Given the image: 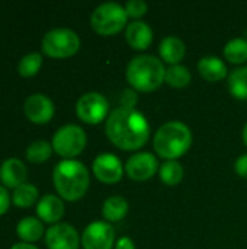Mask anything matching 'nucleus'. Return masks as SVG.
I'll return each mask as SVG.
<instances>
[{"mask_svg": "<svg viewBox=\"0 0 247 249\" xmlns=\"http://www.w3.org/2000/svg\"><path fill=\"white\" fill-rule=\"evenodd\" d=\"M159 53H160V57L165 63L175 66V64H179V61L185 57L186 47L181 38H178L175 35H169V36L162 39L160 47H159Z\"/></svg>", "mask_w": 247, "mask_h": 249, "instance_id": "obj_17", "label": "nucleus"}, {"mask_svg": "<svg viewBox=\"0 0 247 249\" xmlns=\"http://www.w3.org/2000/svg\"><path fill=\"white\" fill-rule=\"evenodd\" d=\"M86 133L76 124H67L58 128L52 137V149L63 158L71 159L79 156L86 147Z\"/></svg>", "mask_w": 247, "mask_h": 249, "instance_id": "obj_7", "label": "nucleus"}, {"mask_svg": "<svg viewBox=\"0 0 247 249\" xmlns=\"http://www.w3.org/2000/svg\"><path fill=\"white\" fill-rule=\"evenodd\" d=\"M224 57L233 64H242L247 61V39L233 38L224 47Z\"/></svg>", "mask_w": 247, "mask_h": 249, "instance_id": "obj_22", "label": "nucleus"}, {"mask_svg": "<svg viewBox=\"0 0 247 249\" xmlns=\"http://www.w3.org/2000/svg\"><path fill=\"white\" fill-rule=\"evenodd\" d=\"M127 19L128 15L124 6L115 1H106L93 10L90 16V25L96 34L109 36L122 31L127 25Z\"/></svg>", "mask_w": 247, "mask_h": 249, "instance_id": "obj_5", "label": "nucleus"}, {"mask_svg": "<svg viewBox=\"0 0 247 249\" xmlns=\"http://www.w3.org/2000/svg\"><path fill=\"white\" fill-rule=\"evenodd\" d=\"M52 181L57 193L67 201L80 200L89 188V172L87 168L73 159H64L54 168Z\"/></svg>", "mask_w": 247, "mask_h": 249, "instance_id": "obj_2", "label": "nucleus"}, {"mask_svg": "<svg viewBox=\"0 0 247 249\" xmlns=\"http://www.w3.org/2000/svg\"><path fill=\"white\" fill-rule=\"evenodd\" d=\"M159 177L165 185H178L183 178V168L176 160H166L159 169Z\"/></svg>", "mask_w": 247, "mask_h": 249, "instance_id": "obj_23", "label": "nucleus"}, {"mask_svg": "<svg viewBox=\"0 0 247 249\" xmlns=\"http://www.w3.org/2000/svg\"><path fill=\"white\" fill-rule=\"evenodd\" d=\"M125 76L134 90L153 92L163 85L166 69L160 58L150 54H141L128 63Z\"/></svg>", "mask_w": 247, "mask_h": 249, "instance_id": "obj_3", "label": "nucleus"}, {"mask_svg": "<svg viewBox=\"0 0 247 249\" xmlns=\"http://www.w3.org/2000/svg\"><path fill=\"white\" fill-rule=\"evenodd\" d=\"M115 249H135V245H134L132 239L124 236V238L118 239V242L115 245Z\"/></svg>", "mask_w": 247, "mask_h": 249, "instance_id": "obj_32", "label": "nucleus"}, {"mask_svg": "<svg viewBox=\"0 0 247 249\" xmlns=\"http://www.w3.org/2000/svg\"><path fill=\"white\" fill-rule=\"evenodd\" d=\"M124 9H125L127 15L130 18L138 19V18H141V16H144L147 13L148 6H147V3L144 0H130V1L125 3Z\"/></svg>", "mask_w": 247, "mask_h": 249, "instance_id": "obj_28", "label": "nucleus"}, {"mask_svg": "<svg viewBox=\"0 0 247 249\" xmlns=\"http://www.w3.org/2000/svg\"><path fill=\"white\" fill-rule=\"evenodd\" d=\"M192 144L191 128L181 121H169L163 124L154 134V152L163 159L176 160L183 156Z\"/></svg>", "mask_w": 247, "mask_h": 249, "instance_id": "obj_4", "label": "nucleus"}, {"mask_svg": "<svg viewBox=\"0 0 247 249\" xmlns=\"http://www.w3.org/2000/svg\"><path fill=\"white\" fill-rule=\"evenodd\" d=\"M80 48L79 35L68 28H55L48 31L42 38V50L52 58H67L74 55Z\"/></svg>", "mask_w": 247, "mask_h": 249, "instance_id": "obj_6", "label": "nucleus"}, {"mask_svg": "<svg viewBox=\"0 0 247 249\" xmlns=\"http://www.w3.org/2000/svg\"><path fill=\"white\" fill-rule=\"evenodd\" d=\"M128 209H130V204L124 197L114 196V197H109L103 203L102 214H103L105 220H108L111 223H116V222H121L127 216Z\"/></svg>", "mask_w": 247, "mask_h": 249, "instance_id": "obj_19", "label": "nucleus"}, {"mask_svg": "<svg viewBox=\"0 0 247 249\" xmlns=\"http://www.w3.org/2000/svg\"><path fill=\"white\" fill-rule=\"evenodd\" d=\"M109 104L106 98L99 92H87L79 98L76 104L77 117L87 124H99L108 115Z\"/></svg>", "mask_w": 247, "mask_h": 249, "instance_id": "obj_8", "label": "nucleus"}, {"mask_svg": "<svg viewBox=\"0 0 247 249\" xmlns=\"http://www.w3.org/2000/svg\"><path fill=\"white\" fill-rule=\"evenodd\" d=\"M125 39L134 50H147L153 42V29L143 20H134L127 25Z\"/></svg>", "mask_w": 247, "mask_h": 249, "instance_id": "obj_14", "label": "nucleus"}, {"mask_svg": "<svg viewBox=\"0 0 247 249\" xmlns=\"http://www.w3.org/2000/svg\"><path fill=\"white\" fill-rule=\"evenodd\" d=\"M234 169H236V172H237L239 177L246 178L247 179V153L246 155H242V156L236 160Z\"/></svg>", "mask_w": 247, "mask_h": 249, "instance_id": "obj_30", "label": "nucleus"}, {"mask_svg": "<svg viewBox=\"0 0 247 249\" xmlns=\"http://www.w3.org/2000/svg\"><path fill=\"white\" fill-rule=\"evenodd\" d=\"M95 177L103 182V184H115L122 178L124 166L121 163V159L111 153H102L99 155L92 165Z\"/></svg>", "mask_w": 247, "mask_h": 249, "instance_id": "obj_12", "label": "nucleus"}, {"mask_svg": "<svg viewBox=\"0 0 247 249\" xmlns=\"http://www.w3.org/2000/svg\"><path fill=\"white\" fill-rule=\"evenodd\" d=\"M105 133L111 143L122 150H137L150 137V125L146 117L134 108H116L108 120Z\"/></svg>", "mask_w": 247, "mask_h": 249, "instance_id": "obj_1", "label": "nucleus"}, {"mask_svg": "<svg viewBox=\"0 0 247 249\" xmlns=\"http://www.w3.org/2000/svg\"><path fill=\"white\" fill-rule=\"evenodd\" d=\"M137 92L134 89H125L119 98L122 108H134V105L137 104Z\"/></svg>", "mask_w": 247, "mask_h": 249, "instance_id": "obj_29", "label": "nucleus"}, {"mask_svg": "<svg viewBox=\"0 0 247 249\" xmlns=\"http://www.w3.org/2000/svg\"><path fill=\"white\" fill-rule=\"evenodd\" d=\"M229 90L234 98L247 101V66L239 67L229 74Z\"/></svg>", "mask_w": 247, "mask_h": 249, "instance_id": "obj_21", "label": "nucleus"}, {"mask_svg": "<svg viewBox=\"0 0 247 249\" xmlns=\"http://www.w3.org/2000/svg\"><path fill=\"white\" fill-rule=\"evenodd\" d=\"M17 236L23 239L25 242H33L38 241L44 233L42 222L36 217H23L17 226H16Z\"/></svg>", "mask_w": 247, "mask_h": 249, "instance_id": "obj_20", "label": "nucleus"}, {"mask_svg": "<svg viewBox=\"0 0 247 249\" xmlns=\"http://www.w3.org/2000/svg\"><path fill=\"white\" fill-rule=\"evenodd\" d=\"M159 169V162L156 156L148 152H140L130 156L125 162L124 171L128 178L134 181H147L153 178V175Z\"/></svg>", "mask_w": 247, "mask_h": 249, "instance_id": "obj_10", "label": "nucleus"}, {"mask_svg": "<svg viewBox=\"0 0 247 249\" xmlns=\"http://www.w3.org/2000/svg\"><path fill=\"white\" fill-rule=\"evenodd\" d=\"M10 249H38L35 245H31V244H28V242H17V244H15L13 247Z\"/></svg>", "mask_w": 247, "mask_h": 249, "instance_id": "obj_33", "label": "nucleus"}, {"mask_svg": "<svg viewBox=\"0 0 247 249\" xmlns=\"http://www.w3.org/2000/svg\"><path fill=\"white\" fill-rule=\"evenodd\" d=\"M114 244L115 231L106 222L90 223L82 235L83 249H112Z\"/></svg>", "mask_w": 247, "mask_h": 249, "instance_id": "obj_9", "label": "nucleus"}, {"mask_svg": "<svg viewBox=\"0 0 247 249\" xmlns=\"http://www.w3.org/2000/svg\"><path fill=\"white\" fill-rule=\"evenodd\" d=\"M38 198V188L32 184H22L13 191V203L17 207H29Z\"/></svg>", "mask_w": 247, "mask_h": 249, "instance_id": "obj_25", "label": "nucleus"}, {"mask_svg": "<svg viewBox=\"0 0 247 249\" xmlns=\"http://www.w3.org/2000/svg\"><path fill=\"white\" fill-rule=\"evenodd\" d=\"M48 249H79L80 238L77 231L68 223H55L45 233Z\"/></svg>", "mask_w": 247, "mask_h": 249, "instance_id": "obj_11", "label": "nucleus"}, {"mask_svg": "<svg viewBox=\"0 0 247 249\" xmlns=\"http://www.w3.org/2000/svg\"><path fill=\"white\" fill-rule=\"evenodd\" d=\"M54 111L55 108L52 101L42 93H33L25 101V114L35 124L48 123L52 118Z\"/></svg>", "mask_w": 247, "mask_h": 249, "instance_id": "obj_13", "label": "nucleus"}, {"mask_svg": "<svg viewBox=\"0 0 247 249\" xmlns=\"http://www.w3.org/2000/svg\"><path fill=\"white\" fill-rule=\"evenodd\" d=\"M165 82L172 88H185L191 83V71L182 64L170 66L166 69Z\"/></svg>", "mask_w": 247, "mask_h": 249, "instance_id": "obj_24", "label": "nucleus"}, {"mask_svg": "<svg viewBox=\"0 0 247 249\" xmlns=\"http://www.w3.org/2000/svg\"><path fill=\"white\" fill-rule=\"evenodd\" d=\"M243 142H245V144L247 146V123L245 124V127H243Z\"/></svg>", "mask_w": 247, "mask_h": 249, "instance_id": "obj_34", "label": "nucleus"}, {"mask_svg": "<svg viewBox=\"0 0 247 249\" xmlns=\"http://www.w3.org/2000/svg\"><path fill=\"white\" fill-rule=\"evenodd\" d=\"M198 71L207 82H220L227 76V66L217 55H205L198 61Z\"/></svg>", "mask_w": 247, "mask_h": 249, "instance_id": "obj_18", "label": "nucleus"}, {"mask_svg": "<svg viewBox=\"0 0 247 249\" xmlns=\"http://www.w3.org/2000/svg\"><path fill=\"white\" fill-rule=\"evenodd\" d=\"M36 213L42 222L55 223L64 214V204H63L61 198H58L57 196L47 194L39 200V203L36 206Z\"/></svg>", "mask_w": 247, "mask_h": 249, "instance_id": "obj_16", "label": "nucleus"}, {"mask_svg": "<svg viewBox=\"0 0 247 249\" xmlns=\"http://www.w3.org/2000/svg\"><path fill=\"white\" fill-rule=\"evenodd\" d=\"M42 66V55L39 53H29L23 55L17 64V71L23 77H31L38 73Z\"/></svg>", "mask_w": 247, "mask_h": 249, "instance_id": "obj_27", "label": "nucleus"}, {"mask_svg": "<svg viewBox=\"0 0 247 249\" xmlns=\"http://www.w3.org/2000/svg\"><path fill=\"white\" fill-rule=\"evenodd\" d=\"M9 204H10V197L7 194V190L0 185V216L7 212Z\"/></svg>", "mask_w": 247, "mask_h": 249, "instance_id": "obj_31", "label": "nucleus"}, {"mask_svg": "<svg viewBox=\"0 0 247 249\" xmlns=\"http://www.w3.org/2000/svg\"><path fill=\"white\" fill-rule=\"evenodd\" d=\"M52 153V146L45 140H36L31 143L26 149V159L32 163L45 162Z\"/></svg>", "mask_w": 247, "mask_h": 249, "instance_id": "obj_26", "label": "nucleus"}, {"mask_svg": "<svg viewBox=\"0 0 247 249\" xmlns=\"http://www.w3.org/2000/svg\"><path fill=\"white\" fill-rule=\"evenodd\" d=\"M0 179L7 188H17L26 179L25 165L16 158L6 159L0 166Z\"/></svg>", "mask_w": 247, "mask_h": 249, "instance_id": "obj_15", "label": "nucleus"}]
</instances>
